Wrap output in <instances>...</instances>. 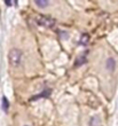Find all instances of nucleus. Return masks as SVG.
I'll return each mask as SVG.
<instances>
[{
    "label": "nucleus",
    "mask_w": 118,
    "mask_h": 126,
    "mask_svg": "<svg viewBox=\"0 0 118 126\" xmlns=\"http://www.w3.org/2000/svg\"><path fill=\"white\" fill-rule=\"evenodd\" d=\"M34 2H36V5H38V6H40V7H45L48 5V1H47V0H44V1H41V0H36Z\"/></svg>",
    "instance_id": "423d86ee"
},
{
    "label": "nucleus",
    "mask_w": 118,
    "mask_h": 126,
    "mask_svg": "<svg viewBox=\"0 0 118 126\" xmlns=\"http://www.w3.org/2000/svg\"><path fill=\"white\" fill-rule=\"evenodd\" d=\"M8 60H9V63L13 66H18L21 63V60H22V52L16 49V48L10 49L9 54H8Z\"/></svg>",
    "instance_id": "f03ea898"
},
{
    "label": "nucleus",
    "mask_w": 118,
    "mask_h": 126,
    "mask_svg": "<svg viewBox=\"0 0 118 126\" xmlns=\"http://www.w3.org/2000/svg\"><path fill=\"white\" fill-rule=\"evenodd\" d=\"M107 68L109 70H114V68H115V61H114V59H108V61H107Z\"/></svg>",
    "instance_id": "7ed1b4c3"
},
{
    "label": "nucleus",
    "mask_w": 118,
    "mask_h": 126,
    "mask_svg": "<svg viewBox=\"0 0 118 126\" xmlns=\"http://www.w3.org/2000/svg\"><path fill=\"white\" fill-rule=\"evenodd\" d=\"M88 39H89L88 34H83L82 38H80V41H79V43L82 44V45H86V44L88 43Z\"/></svg>",
    "instance_id": "39448f33"
},
{
    "label": "nucleus",
    "mask_w": 118,
    "mask_h": 126,
    "mask_svg": "<svg viewBox=\"0 0 118 126\" xmlns=\"http://www.w3.org/2000/svg\"><path fill=\"white\" fill-rule=\"evenodd\" d=\"M34 21H36V23L38 24V25L44 27V28H48V29L53 28L56 23L54 18H52V17H49V16H46V15H40V14L34 17Z\"/></svg>",
    "instance_id": "f257e3e1"
},
{
    "label": "nucleus",
    "mask_w": 118,
    "mask_h": 126,
    "mask_svg": "<svg viewBox=\"0 0 118 126\" xmlns=\"http://www.w3.org/2000/svg\"><path fill=\"white\" fill-rule=\"evenodd\" d=\"M2 110L3 111H5V112H6L7 110H8V107H9V103H8V100L6 99V97H3L2 99Z\"/></svg>",
    "instance_id": "20e7f679"
}]
</instances>
